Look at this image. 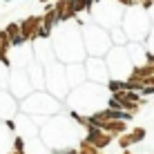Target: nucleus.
I'll return each instance as SVG.
<instances>
[{"label":"nucleus","instance_id":"nucleus-1","mask_svg":"<svg viewBox=\"0 0 154 154\" xmlns=\"http://www.w3.org/2000/svg\"><path fill=\"white\" fill-rule=\"evenodd\" d=\"M20 29H23V36L27 40H36L42 29V16H27L20 23Z\"/></svg>","mask_w":154,"mask_h":154},{"label":"nucleus","instance_id":"nucleus-2","mask_svg":"<svg viewBox=\"0 0 154 154\" xmlns=\"http://www.w3.org/2000/svg\"><path fill=\"white\" fill-rule=\"evenodd\" d=\"M114 136L107 134V132H103L100 127H87V136H85V141L92 143L96 150H103V147H107L109 143H112Z\"/></svg>","mask_w":154,"mask_h":154},{"label":"nucleus","instance_id":"nucleus-3","mask_svg":"<svg viewBox=\"0 0 154 154\" xmlns=\"http://www.w3.org/2000/svg\"><path fill=\"white\" fill-rule=\"evenodd\" d=\"M145 136H147L145 127H134L132 132H125V134L119 136V147H121V150H130L134 143H141Z\"/></svg>","mask_w":154,"mask_h":154},{"label":"nucleus","instance_id":"nucleus-4","mask_svg":"<svg viewBox=\"0 0 154 154\" xmlns=\"http://www.w3.org/2000/svg\"><path fill=\"white\" fill-rule=\"evenodd\" d=\"M94 119H98V121H130L132 114H130V112H123V109H112V107H107V109L96 112V114H94Z\"/></svg>","mask_w":154,"mask_h":154},{"label":"nucleus","instance_id":"nucleus-5","mask_svg":"<svg viewBox=\"0 0 154 154\" xmlns=\"http://www.w3.org/2000/svg\"><path fill=\"white\" fill-rule=\"evenodd\" d=\"M54 7H56L58 18H60V20L76 18V7H74V0H56Z\"/></svg>","mask_w":154,"mask_h":154},{"label":"nucleus","instance_id":"nucleus-6","mask_svg":"<svg viewBox=\"0 0 154 154\" xmlns=\"http://www.w3.org/2000/svg\"><path fill=\"white\" fill-rule=\"evenodd\" d=\"M9 36V42H11V47H20L23 42H27V38L23 36V29H20V23H9L7 27H5Z\"/></svg>","mask_w":154,"mask_h":154},{"label":"nucleus","instance_id":"nucleus-7","mask_svg":"<svg viewBox=\"0 0 154 154\" xmlns=\"http://www.w3.org/2000/svg\"><path fill=\"white\" fill-rule=\"evenodd\" d=\"M58 20H60V18H58L56 7H54V5H47V7H45V14H42V29L51 34V29H54V25L58 23Z\"/></svg>","mask_w":154,"mask_h":154},{"label":"nucleus","instance_id":"nucleus-8","mask_svg":"<svg viewBox=\"0 0 154 154\" xmlns=\"http://www.w3.org/2000/svg\"><path fill=\"white\" fill-rule=\"evenodd\" d=\"M9 49H11L9 36H7L5 29H0V63L2 65H9Z\"/></svg>","mask_w":154,"mask_h":154},{"label":"nucleus","instance_id":"nucleus-9","mask_svg":"<svg viewBox=\"0 0 154 154\" xmlns=\"http://www.w3.org/2000/svg\"><path fill=\"white\" fill-rule=\"evenodd\" d=\"M92 2L94 0H74V7H76V14H89V9H92Z\"/></svg>","mask_w":154,"mask_h":154},{"label":"nucleus","instance_id":"nucleus-10","mask_svg":"<svg viewBox=\"0 0 154 154\" xmlns=\"http://www.w3.org/2000/svg\"><path fill=\"white\" fill-rule=\"evenodd\" d=\"M100 150H96V147L92 145V143H87V141H81V145H78V154H98Z\"/></svg>","mask_w":154,"mask_h":154},{"label":"nucleus","instance_id":"nucleus-11","mask_svg":"<svg viewBox=\"0 0 154 154\" xmlns=\"http://www.w3.org/2000/svg\"><path fill=\"white\" fill-rule=\"evenodd\" d=\"M107 87H109V92H112V94H116V92H123V89H125V81H109Z\"/></svg>","mask_w":154,"mask_h":154},{"label":"nucleus","instance_id":"nucleus-12","mask_svg":"<svg viewBox=\"0 0 154 154\" xmlns=\"http://www.w3.org/2000/svg\"><path fill=\"white\" fill-rule=\"evenodd\" d=\"M14 152L25 154V141L20 139V136H16V139H14Z\"/></svg>","mask_w":154,"mask_h":154},{"label":"nucleus","instance_id":"nucleus-13","mask_svg":"<svg viewBox=\"0 0 154 154\" xmlns=\"http://www.w3.org/2000/svg\"><path fill=\"white\" fill-rule=\"evenodd\" d=\"M141 7L147 11V9H152V7H154V0H141Z\"/></svg>","mask_w":154,"mask_h":154},{"label":"nucleus","instance_id":"nucleus-14","mask_svg":"<svg viewBox=\"0 0 154 154\" xmlns=\"http://www.w3.org/2000/svg\"><path fill=\"white\" fill-rule=\"evenodd\" d=\"M54 154H78V150H74V147H67V150H56Z\"/></svg>","mask_w":154,"mask_h":154},{"label":"nucleus","instance_id":"nucleus-15","mask_svg":"<svg viewBox=\"0 0 154 154\" xmlns=\"http://www.w3.org/2000/svg\"><path fill=\"white\" fill-rule=\"evenodd\" d=\"M40 2H42V5H49V0H40Z\"/></svg>","mask_w":154,"mask_h":154},{"label":"nucleus","instance_id":"nucleus-16","mask_svg":"<svg viewBox=\"0 0 154 154\" xmlns=\"http://www.w3.org/2000/svg\"><path fill=\"white\" fill-rule=\"evenodd\" d=\"M123 154H132V152H130V150H123Z\"/></svg>","mask_w":154,"mask_h":154},{"label":"nucleus","instance_id":"nucleus-17","mask_svg":"<svg viewBox=\"0 0 154 154\" xmlns=\"http://www.w3.org/2000/svg\"><path fill=\"white\" fill-rule=\"evenodd\" d=\"M9 154H18V152H9Z\"/></svg>","mask_w":154,"mask_h":154},{"label":"nucleus","instance_id":"nucleus-18","mask_svg":"<svg viewBox=\"0 0 154 154\" xmlns=\"http://www.w3.org/2000/svg\"><path fill=\"white\" fill-rule=\"evenodd\" d=\"M98 154H103V152H98Z\"/></svg>","mask_w":154,"mask_h":154},{"label":"nucleus","instance_id":"nucleus-19","mask_svg":"<svg viewBox=\"0 0 154 154\" xmlns=\"http://www.w3.org/2000/svg\"><path fill=\"white\" fill-rule=\"evenodd\" d=\"M7 2H9V0H7Z\"/></svg>","mask_w":154,"mask_h":154}]
</instances>
